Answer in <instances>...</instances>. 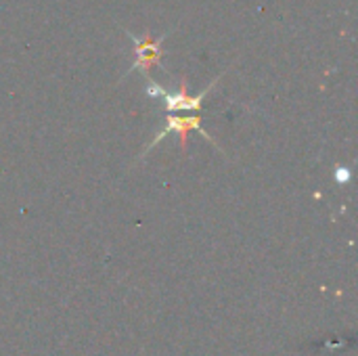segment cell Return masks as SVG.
<instances>
[{"instance_id":"cell-1","label":"cell","mask_w":358,"mask_h":356,"mask_svg":"<svg viewBox=\"0 0 358 356\" xmlns=\"http://www.w3.org/2000/svg\"><path fill=\"white\" fill-rule=\"evenodd\" d=\"M214 84H216V80H214L208 88H203L199 94L191 97L189 90H187V78L180 80V90H178V92H168V90H164L159 84H155L153 80H149V84L145 86V92H147V97H151V99H157V97L164 99L166 109H168L170 115H172V113H176V111H199V109H201V103H203V99H206V94L212 90Z\"/></svg>"},{"instance_id":"cell-2","label":"cell","mask_w":358,"mask_h":356,"mask_svg":"<svg viewBox=\"0 0 358 356\" xmlns=\"http://www.w3.org/2000/svg\"><path fill=\"white\" fill-rule=\"evenodd\" d=\"M193 130H197L203 138H208L212 145H216L214 143V138L201 128V118L199 115H185V118H178V115H168L166 118V126H164V130H159L157 134H155V138L149 143V147L145 149V153H149L157 143H162L168 134H178L180 136V147L182 149H187V136H189V132H193Z\"/></svg>"},{"instance_id":"cell-3","label":"cell","mask_w":358,"mask_h":356,"mask_svg":"<svg viewBox=\"0 0 358 356\" xmlns=\"http://www.w3.org/2000/svg\"><path fill=\"white\" fill-rule=\"evenodd\" d=\"M128 36H130V40L134 42V52H136V59H134L130 71L143 69L145 73H149V69H151L153 65H159V61H162V55H164L162 42L166 40V36H159L157 40H153L149 31H147L143 38H138V36H134V34H128ZM130 71H128V73H130ZM128 73H126V76H128Z\"/></svg>"}]
</instances>
